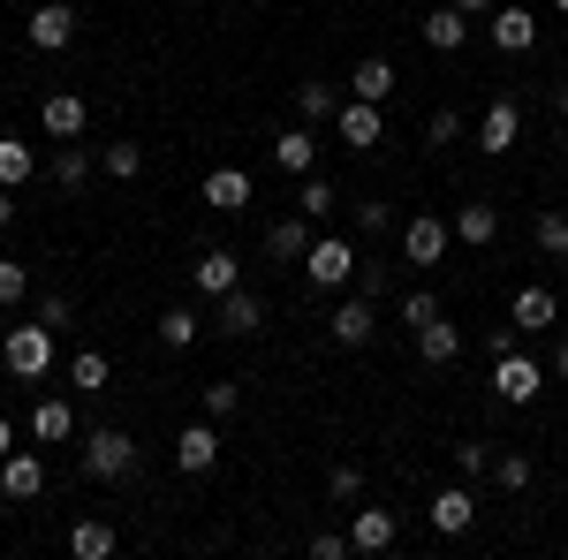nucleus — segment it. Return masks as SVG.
<instances>
[{"label": "nucleus", "instance_id": "obj_35", "mask_svg": "<svg viewBox=\"0 0 568 560\" xmlns=\"http://www.w3.org/2000/svg\"><path fill=\"white\" fill-rule=\"evenodd\" d=\"M530 243H538L546 258H561V251H568V213H538V220H530Z\"/></svg>", "mask_w": 568, "mask_h": 560}, {"label": "nucleus", "instance_id": "obj_46", "mask_svg": "<svg viewBox=\"0 0 568 560\" xmlns=\"http://www.w3.org/2000/svg\"><path fill=\"white\" fill-rule=\"evenodd\" d=\"M554 379H568V334L554 342Z\"/></svg>", "mask_w": 568, "mask_h": 560}, {"label": "nucleus", "instance_id": "obj_3", "mask_svg": "<svg viewBox=\"0 0 568 560\" xmlns=\"http://www.w3.org/2000/svg\"><path fill=\"white\" fill-rule=\"evenodd\" d=\"M493 394H500L508 409H530V401L546 394V371L530 364L524 348H508V356H493Z\"/></svg>", "mask_w": 568, "mask_h": 560}, {"label": "nucleus", "instance_id": "obj_34", "mask_svg": "<svg viewBox=\"0 0 568 560\" xmlns=\"http://www.w3.org/2000/svg\"><path fill=\"white\" fill-rule=\"evenodd\" d=\"M334 205H342V197H334V182H318V174H304V190H296V213H304V220H326Z\"/></svg>", "mask_w": 568, "mask_h": 560}, {"label": "nucleus", "instance_id": "obj_28", "mask_svg": "<svg viewBox=\"0 0 568 560\" xmlns=\"http://www.w3.org/2000/svg\"><path fill=\"white\" fill-rule=\"evenodd\" d=\"M334 114H342L334 84H296V122H311V130H318V122H334Z\"/></svg>", "mask_w": 568, "mask_h": 560}, {"label": "nucleus", "instance_id": "obj_20", "mask_svg": "<svg viewBox=\"0 0 568 560\" xmlns=\"http://www.w3.org/2000/svg\"><path fill=\"white\" fill-rule=\"evenodd\" d=\"M394 538H402V522H394L387 508H356V522H349V546H356V553H387Z\"/></svg>", "mask_w": 568, "mask_h": 560}, {"label": "nucleus", "instance_id": "obj_47", "mask_svg": "<svg viewBox=\"0 0 568 560\" xmlns=\"http://www.w3.org/2000/svg\"><path fill=\"white\" fill-rule=\"evenodd\" d=\"M8 455H16V425L0 417V462H8Z\"/></svg>", "mask_w": 568, "mask_h": 560}, {"label": "nucleus", "instance_id": "obj_37", "mask_svg": "<svg viewBox=\"0 0 568 560\" xmlns=\"http://www.w3.org/2000/svg\"><path fill=\"white\" fill-rule=\"evenodd\" d=\"M23 296H31V273L16 258H0V310H23Z\"/></svg>", "mask_w": 568, "mask_h": 560}, {"label": "nucleus", "instance_id": "obj_2", "mask_svg": "<svg viewBox=\"0 0 568 560\" xmlns=\"http://www.w3.org/2000/svg\"><path fill=\"white\" fill-rule=\"evenodd\" d=\"M0 364H8L16 379H45V371H53V326H39V318L16 326V334L0 342Z\"/></svg>", "mask_w": 568, "mask_h": 560}, {"label": "nucleus", "instance_id": "obj_16", "mask_svg": "<svg viewBox=\"0 0 568 560\" xmlns=\"http://www.w3.org/2000/svg\"><path fill=\"white\" fill-rule=\"evenodd\" d=\"M273 160H281L288 174H311L318 167V130H311V122H288V130L273 136Z\"/></svg>", "mask_w": 568, "mask_h": 560}, {"label": "nucleus", "instance_id": "obj_4", "mask_svg": "<svg viewBox=\"0 0 568 560\" xmlns=\"http://www.w3.org/2000/svg\"><path fill=\"white\" fill-rule=\"evenodd\" d=\"M304 281L311 288H349L356 281V251L342 243V235H318V243L304 251Z\"/></svg>", "mask_w": 568, "mask_h": 560}, {"label": "nucleus", "instance_id": "obj_40", "mask_svg": "<svg viewBox=\"0 0 568 560\" xmlns=\"http://www.w3.org/2000/svg\"><path fill=\"white\" fill-rule=\"evenodd\" d=\"M455 470L463 477H493V447H485V439H463V447H455Z\"/></svg>", "mask_w": 568, "mask_h": 560}, {"label": "nucleus", "instance_id": "obj_38", "mask_svg": "<svg viewBox=\"0 0 568 560\" xmlns=\"http://www.w3.org/2000/svg\"><path fill=\"white\" fill-rule=\"evenodd\" d=\"M433 318H447L433 288H417V296H402V326H409V334H417V326H433Z\"/></svg>", "mask_w": 568, "mask_h": 560}, {"label": "nucleus", "instance_id": "obj_12", "mask_svg": "<svg viewBox=\"0 0 568 560\" xmlns=\"http://www.w3.org/2000/svg\"><path fill=\"white\" fill-rule=\"evenodd\" d=\"M190 281H197V296H227V288H243V265H235V251H197V265H190Z\"/></svg>", "mask_w": 568, "mask_h": 560}, {"label": "nucleus", "instance_id": "obj_36", "mask_svg": "<svg viewBox=\"0 0 568 560\" xmlns=\"http://www.w3.org/2000/svg\"><path fill=\"white\" fill-rule=\"evenodd\" d=\"M530 455H493V485H500V492H530Z\"/></svg>", "mask_w": 568, "mask_h": 560}, {"label": "nucleus", "instance_id": "obj_48", "mask_svg": "<svg viewBox=\"0 0 568 560\" xmlns=\"http://www.w3.org/2000/svg\"><path fill=\"white\" fill-rule=\"evenodd\" d=\"M455 8H463V16H493L500 0H455Z\"/></svg>", "mask_w": 568, "mask_h": 560}, {"label": "nucleus", "instance_id": "obj_51", "mask_svg": "<svg viewBox=\"0 0 568 560\" xmlns=\"http://www.w3.org/2000/svg\"><path fill=\"white\" fill-rule=\"evenodd\" d=\"M554 8H561V16H568V0H554Z\"/></svg>", "mask_w": 568, "mask_h": 560}, {"label": "nucleus", "instance_id": "obj_9", "mask_svg": "<svg viewBox=\"0 0 568 560\" xmlns=\"http://www.w3.org/2000/svg\"><path fill=\"white\" fill-rule=\"evenodd\" d=\"M258 326H265V303L251 296V288H227V296H220V310H213V334H227V342H251Z\"/></svg>", "mask_w": 568, "mask_h": 560}, {"label": "nucleus", "instance_id": "obj_18", "mask_svg": "<svg viewBox=\"0 0 568 560\" xmlns=\"http://www.w3.org/2000/svg\"><path fill=\"white\" fill-rule=\"evenodd\" d=\"M508 318H516V334H546V326H561V303H554V288H524L508 303Z\"/></svg>", "mask_w": 568, "mask_h": 560}, {"label": "nucleus", "instance_id": "obj_14", "mask_svg": "<svg viewBox=\"0 0 568 560\" xmlns=\"http://www.w3.org/2000/svg\"><path fill=\"white\" fill-rule=\"evenodd\" d=\"M334 130H342V144H356V152H372V144L387 136V114H379L372 99H349V106L334 114Z\"/></svg>", "mask_w": 568, "mask_h": 560}, {"label": "nucleus", "instance_id": "obj_31", "mask_svg": "<svg viewBox=\"0 0 568 560\" xmlns=\"http://www.w3.org/2000/svg\"><path fill=\"white\" fill-rule=\"evenodd\" d=\"M197 334H205V318H197L190 303H175V310H160V342H168V348H190Z\"/></svg>", "mask_w": 568, "mask_h": 560}, {"label": "nucleus", "instance_id": "obj_19", "mask_svg": "<svg viewBox=\"0 0 568 560\" xmlns=\"http://www.w3.org/2000/svg\"><path fill=\"white\" fill-rule=\"evenodd\" d=\"M425 45H433V53H463V45H470V16H463L455 0L433 8V16H425Z\"/></svg>", "mask_w": 568, "mask_h": 560}, {"label": "nucleus", "instance_id": "obj_11", "mask_svg": "<svg viewBox=\"0 0 568 560\" xmlns=\"http://www.w3.org/2000/svg\"><path fill=\"white\" fill-rule=\"evenodd\" d=\"M425 522H433L439 538H463V530L478 522V500H470L463 485H439V492H433V508H425Z\"/></svg>", "mask_w": 568, "mask_h": 560}, {"label": "nucleus", "instance_id": "obj_26", "mask_svg": "<svg viewBox=\"0 0 568 560\" xmlns=\"http://www.w3.org/2000/svg\"><path fill=\"white\" fill-rule=\"evenodd\" d=\"M417 356H425V364H455V356H463V334H455L447 318H433V326H417Z\"/></svg>", "mask_w": 568, "mask_h": 560}, {"label": "nucleus", "instance_id": "obj_39", "mask_svg": "<svg viewBox=\"0 0 568 560\" xmlns=\"http://www.w3.org/2000/svg\"><path fill=\"white\" fill-rule=\"evenodd\" d=\"M356 492H364V470H356V462H334V470H326V500H342V508H349Z\"/></svg>", "mask_w": 568, "mask_h": 560}, {"label": "nucleus", "instance_id": "obj_1", "mask_svg": "<svg viewBox=\"0 0 568 560\" xmlns=\"http://www.w3.org/2000/svg\"><path fill=\"white\" fill-rule=\"evenodd\" d=\"M136 470V439L122 425H91L84 431V477H99V485H122V477Z\"/></svg>", "mask_w": 568, "mask_h": 560}, {"label": "nucleus", "instance_id": "obj_33", "mask_svg": "<svg viewBox=\"0 0 568 560\" xmlns=\"http://www.w3.org/2000/svg\"><path fill=\"white\" fill-rule=\"evenodd\" d=\"M84 174H91L84 144H61V152H53V182H61V190H84Z\"/></svg>", "mask_w": 568, "mask_h": 560}, {"label": "nucleus", "instance_id": "obj_10", "mask_svg": "<svg viewBox=\"0 0 568 560\" xmlns=\"http://www.w3.org/2000/svg\"><path fill=\"white\" fill-rule=\"evenodd\" d=\"M485 39L500 45V53H530V45H538V16H530V8H493V16H485Z\"/></svg>", "mask_w": 568, "mask_h": 560}, {"label": "nucleus", "instance_id": "obj_21", "mask_svg": "<svg viewBox=\"0 0 568 560\" xmlns=\"http://www.w3.org/2000/svg\"><path fill=\"white\" fill-rule=\"evenodd\" d=\"M394 84H402V77H394V61H379V53L349 69V99H372V106H387V99H394Z\"/></svg>", "mask_w": 568, "mask_h": 560}, {"label": "nucleus", "instance_id": "obj_6", "mask_svg": "<svg viewBox=\"0 0 568 560\" xmlns=\"http://www.w3.org/2000/svg\"><path fill=\"white\" fill-rule=\"evenodd\" d=\"M77 23H84V16H77L69 0H39L23 31H31V45H39V53H61V45H77Z\"/></svg>", "mask_w": 568, "mask_h": 560}, {"label": "nucleus", "instance_id": "obj_44", "mask_svg": "<svg viewBox=\"0 0 568 560\" xmlns=\"http://www.w3.org/2000/svg\"><path fill=\"white\" fill-rule=\"evenodd\" d=\"M69 318H77V303H69V296H39V326H53V334H61Z\"/></svg>", "mask_w": 568, "mask_h": 560}, {"label": "nucleus", "instance_id": "obj_29", "mask_svg": "<svg viewBox=\"0 0 568 560\" xmlns=\"http://www.w3.org/2000/svg\"><path fill=\"white\" fill-rule=\"evenodd\" d=\"M69 431H77V409H69V401H39V409H31V439L53 447V439H69Z\"/></svg>", "mask_w": 568, "mask_h": 560}, {"label": "nucleus", "instance_id": "obj_17", "mask_svg": "<svg viewBox=\"0 0 568 560\" xmlns=\"http://www.w3.org/2000/svg\"><path fill=\"white\" fill-rule=\"evenodd\" d=\"M39 492H45L39 455H8V462H0V500H39Z\"/></svg>", "mask_w": 568, "mask_h": 560}, {"label": "nucleus", "instance_id": "obj_5", "mask_svg": "<svg viewBox=\"0 0 568 560\" xmlns=\"http://www.w3.org/2000/svg\"><path fill=\"white\" fill-rule=\"evenodd\" d=\"M516 144H524V106H516V99H493L478 114V152L485 160H508Z\"/></svg>", "mask_w": 568, "mask_h": 560}, {"label": "nucleus", "instance_id": "obj_25", "mask_svg": "<svg viewBox=\"0 0 568 560\" xmlns=\"http://www.w3.org/2000/svg\"><path fill=\"white\" fill-rule=\"evenodd\" d=\"M114 546H122V538H114V522H99V516H84L77 530H69V553H77V560H106Z\"/></svg>", "mask_w": 568, "mask_h": 560}, {"label": "nucleus", "instance_id": "obj_50", "mask_svg": "<svg viewBox=\"0 0 568 560\" xmlns=\"http://www.w3.org/2000/svg\"><path fill=\"white\" fill-rule=\"evenodd\" d=\"M554 114H561V122H568V77H561V84H554Z\"/></svg>", "mask_w": 568, "mask_h": 560}, {"label": "nucleus", "instance_id": "obj_13", "mask_svg": "<svg viewBox=\"0 0 568 560\" xmlns=\"http://www.w3.org/2000/svg\"><path fill=\"white\" fill-rule=\"evenodd\" d=\"M39 122H45V136H61V144H77V136H84V122H91L84 91H53V99L39 106Z\"/></svg>", "mask_w": 568, "mask_h": 560}, {"label": "nucleus", "instance_id": "obj_24", "mask_svg": "<svg viewBox=\"0 0 568 560\" xmlns=\"http://www.w3.org/2000/svg\"><path fill=\"white\" fill-rule=\"evenodd\" d=\"M500 235V205H485V197H470L463 213H455V243H470V251H485Z\"/></svg>", "mask_w": 568, "mask_h": 560}, {"label": "nucleus", "instance_id": "obj_23", "mask_svg": "<svg viewBox=\"0 0 568 560\" xmlns=\"http://www.w3.org/2000/svg\"><path fill=\"white\" fill-rule=\"evenodd\" d=\"M205 205H213V213H243V205H251V174L243 167H213L205 174Z\"/></svg>", "mask_w": 568, "mask_h": 560}, {"label": "nucleus", "instance_id": "obj_41", "mask_svg": "<svg viewBox=\"0 0 568 560\" xmlns=\"http://www.w3.org/2000/svg\"><path fill=\"white\" fill-rule=\"evenodd\" d=\"M235 409H243V387L235 379H213L205 387V417H235Z\"/></svg>", "mask_w": 568, "mask_h": 560}, {"label": "nucleus", "instance_id": "obj_30", "mask_svg": "<svg viewBox=\"0 0 568 560\" xmlns=\"http://www.w3.org/2000/svg\"><path fill=\"white\" fill-rule=\"evenodd\" d=\"M106 379H114V364H106L99 348H77V356H69V387L99 394V387H106Z\"/></svg>", "mask_w": 568, "mask_h": 560}, {"label": "nucleus", "instance_id": "obj_7", "mask_svg": "<svg viewBox=\"0 0 568 560\" xmlns=\"http://www.w3.org/2000/svg\"><path fill=\"white\" fill-rule=\"evenodd\" d=\"M447 235H455V220L417 213L409 227H402V258H409V265H439V258H447Z\"/></svg>", "mask_w": 568, "mask_h": 560}, {"label": "nucleus", "instance_id": "obj_49", "mask_svg": "<svg viewBox=\"0 0 568 560\" xmlns=\"http://www.w3.org/2000/svg\"><path fill=\"white\" fill-rule=\"evenodd\" d=\"M8 220H16V190H0V235H8Z\"/></svg>", "mask_w": 568, "mask_h": 560}, {"label": "nucleus", "instance_id": "obj_45", "mask_svg": "<svg viewBox=\"0 0 568 560\" xmlns=\"http://www.w3.org/2000/svg\"><path fill=\"white\" fill-rule=\"evenodd\" d=\"M356 235H387V205H356Z\"/></svg>", "mask_w": 568, "mask_h": 560}, {"label": "nucleus", "instance_id": "obj_42", "mask_svg": "<svg viewBox=\"0 0 568 560\" xmlns=\"http://www.w3.org/2000/svg\"><path fill=\"white\" fill-rule=\"evenodd\" d=\"M356 546H349V530H318V538H311V560H349Z\"/></svg>", "mask_w": 568, "mask_h": 560}, {"label": "nucleus", "instance_id": "obj_27", "mask_svg": "<svg viewBox=\"0 0 568 560\" xmlns=\"http://www.w3.org/2000/svg\"><path fill=\"white\" fill-rule=\"evenodd\" d=\"M39 174V160H31V144L23 136H0V190H23Z\"/></svg>", "mask_w": 568, "mask_h": 560}, {"label": "nucleus", "instance_id": "obj_15", "mask_svg": "<svg viewBox=\"0 0 568 560\" xmlns=\"http://www.w3.org/2000/svg\"><path fill=\"white\" fill-rule=\"evenodd\" d=\"M326 334H334L342 348H364L372 334H379V310H372V296H349L334 318H326Z\"/></svg>", "mask_w": 568, "mask_h": 560}, {"label": "nucleus", "instance_id": "obj_32", "mask_svg": "<svg viewBox=\"0 0 568 560\" xmlns=\"http://www.w3.org/2000/svg\"><path fill=\"white\" fill-rule=\"evenodd\" d=\"M99 160H106V174H114V182H136V174H144V144H136V136H114Z\"/></svg>", "mask_w": 568, "mask_h": 560}, {"label": "nucleus", "instance_id": "obj_22", "mask_svg": "<svg viewBox=\"0 0 568 560\" xmlns=\"http://www.w3.org/2000/svg\"><path fill=\"white\" fill-rule=\"evenodd\" d=\"M304 251H311V220H304V213H296V220H273V227H265V258L304 265Z\"/></svg>", "mask_w": 568, "mask_h": 560}, {"label": "nucleus", "instance_id": "obj_8", "mask_svg": "<svg viewBox=\"0 0 568 560\" xmlns=\"http://www.w3.org/2000/svg\"><path fill=\"white\" fill-rule=\"evenodd\" d=\"M213 462H220V431H213V417L182 425V431H175V470H182V477H205Z\"/></svg>", "mask_w": 568, "mask_h": 560}, {"label": "nucleus", "instance_id": "obj_43", "mask_svg": "<svg viewBox=\"0 0 568 560\" xmlns=\"http://www.w3.org/2000/svg\"><path fill=\"white\" fill-rule=\"evenodd\" d=\"M455 136H463V114H455V106H439L433 122H425V144H455Z\"/></svg>", "mask_w": 568, "mask_h": 560}]
</instances>
